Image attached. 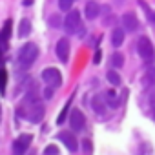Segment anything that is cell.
Wrapping results in <instances>:
<instances>
[{
	"label": "cell",
	"mask_w": 155,
	"mask_h": 155,
	"mask_svg": "<svg viewBox=\"0 0 155 155\" xmlns=\"http://www.w3.org/2000/svg\"><path fill=\"white\" fill-rule=\"evenodd\" d=\"M82 24H81V13L79 11H69L68 13V17L64 18V29H66V33L68 35H75L77 31H79V28H81Z\"/></svg>",
	"instance_id": "cell-4"
},
{
	"label": "cell",
	"mask_w": 155,
	"mask_h": 155,
	"mask_svg": "<svg viewBox=\"0 0 155 155\" xmlns=\"http://www.w3.org/2000/svg\"><path fill=\"white\" fill-rule=\"evenodd\" d=\"M106 79H108V82H110L111 86H119V84H120V75H119L117 71H113V69H110V71L106 73Z\"/></svg>",
	"instance_id": "cell-19"
},
{
	"label": "cell",
	"mask_w": 155,
	"mask_h": 155,
	"mask_svg": "<svg viewBox=\"0 0 155 155\" xmlns=\"http://www.w3.org/2000/svg\"><path fill=\"white\" fill-rule=\"evenodd\" d=\"M101 58H102V53H101V49H97L93 55V64H101Z\"/></svg>",
	"instance_id": "cell-29"
},
{
	"label": "cell",
	"mask_w": 155,
	"mask_h": 155,
	"mask_svg": "<svg viewBox=\"0 0 155 155\" xmlns=\"http://www.w3.org/2000/svg\"><path fill=\"white\" fill-rule=\"evenodd\" d=\"M31 140H33V135L31 133H24V135H18L15 140H13V153H24L28 148H29V144H31Z\"/></svg>",
	"instance_id": "cell-7"
},
{
	"label": "cell",
	"mask_w": 155,
	"mask_h": 155,
	"mask_svg": "<svg viewBox=\"0 0 155 155\" xmlns=\"http://www.w3.org/2000/svg\"><path fill=\"white\" fill-rule=\"evenodd\" d=\"M20 115H24L29 122L37 124V122H40V120L44 119V115H46V108H44V104H42L40 101H37V102H29V104H22V108H20Z\"/></svg>",
	"instance_id": "cell-1"
},
{
	"label": "cell",
	"mask_w": 155,
	"mask_h": 155,
	"mask_svg": "<svg viewBox=\"0 0 155 155\" xmlns=\"http://www.w3.org/2000/svg\"><path fill=\"white\" fill-rule=\"evenodd\" d=\"M137 53H139V57H140L142 60H148V62L153 60L155 49H153V44H151V40H150L148 37H140V38L137 40Z\"/></svg>",
	"instance_id": "cell-3"
},
{
	"label": "cell",
	"mask_w": 155,
	"mask_h": 155,
	"mask_svg": "<svg viewBox=\"0 0 155 155\" xmlns=\"http://www.w3.org/2000/svg\"><path fill=\"white\" fill-rule=\"evenodd\" d=\"M124 38H126V29L124 28H113V31H111V44H113V48H120L124 44Z\"/></svg>",
	"instance_id": "cell-13"
},
{
	"label": "cell",
	"mask_w": 155,
	"mask_h": 155,
	"mask_svg": "<svg viewBox=\"0 0 155 155\" xmlns=\"http://www.w3.org/2000/svg\"><path fill=\"white\" fill-rule=\"evenodd\" d=\"M120 20H122V28H124L126 31H130V33H133V31H137V29L140 28V24H139V20H137L135 13H131V11L124 13Z\"/></svg>",
	"instance_id": "cell-9"
},
{
	"label": "cell",
	"mask_w": 155,
	"mask_h": 155,
	"mask_svg": "<svg viewBox=\"0 0 155 155\" xmlns=\"http://www.w3.org/2000/svg\"><path fill=\"white\" fill-rule=\"evenodd\" d=\"M6 82H8V73L6 69L0 68V93H6Z\"/></svg>",
	"instance_id": "cell-21"
},
{
	"label": "cell",
	"mask_w": 155,
	"mask_h": 155,
	"mask_svg": "<svg viewBox=\"0 0 155 155\" xmlns=\"http://www.w3.org/2000/svg\"><path fill=\"white\" fill-rule=\"evenodd\" d=\"M29 33H31V22H29V18H22L20 24H18V37L24 38V37H28Z\"/></svg>",
	"instance_id": "cell-16"
},
{
	"label": "cell",
	"mask_w": 155,
	"mask_h": 155,
	"mask_svg": "<svg viewBox=\"0 0 155 155\" xmlns=\"http://www.w3.org/2000/svg\"><path fill=\"white\" fill-rule=\"evenodd\" d=\"M104 95H106L108 106H111V108H119V99H117V93H115L113 90H108Z\"/></svg>",
	"instance_id": "cell-18"
},
{
	"label": "cell",
	"mask_w": 155,
	"mask_h": 155,
	"mask_svg": "<svg viewBox=\"0 0 155 155\" xmlns=\"http://www.w3.org/2000/svg\"><path fill=\"white\" fill-rule=\"evenodd\" d=\"M142 84L148 86V88L155 86V68H148V69H146V73H144V77H142Z\"/></svg>",
	"instance_id": "cell-15"
},
{
	"label": "cell",
	"mask_w": 155,
	"mask_h": 155,
	"mask_svg": "<svg viewBox=\"0 0 155 155\" xmlns=\"http://www.w3.org/2000/svg\"><path fill=\"white\" fill-rule=\"evenodd\" d=\"M73 2H75V0H58V8H60V11H69L71 6H73Z\"/></svg>",
	"instance_id": "cell-23"
},
{
	"label": "cell",
	"mask_w": 155,
	"mask_h": 155,
	"mask_svg": "<svg viewBox=\"0 0 155 155\" xmlns=\"http://www.w3.org/2000/svg\"><path fill=\"white\" fill-rule=\"evenodd\" d=\"M40 77H42V81H44L48 86L58 88V86L62 84V75H60V71H58L57 68H46Z\"/></svg>",
	"instance_id": "cell-5"
},
{
	"label": "cell",
	"mask_w": 155,
	"mask_h": 155,
	"mask_svg": "<svg viewBox=\"0 0 155 155\" xmlns=\"http://www.w3.org/2000/svg\"><path fill=\"white\" fill-rule=\"evenodd\" d=\"M139 4L142 6V9H144V13H146V17H148V20H150V22H151V24L155 26V11H151L150 8H146V4H144V2H139Z\"/></svg>",
	"instance_id": "cell-22"
},
{
	"label": "cell",
	"mask_w": 155,
	"mask_h": 155,
	"mask_svg": "<svg viewBox=\"0 0 155 155\" xmlns=\"http://www.w3.org/2000/svg\"><path fill=\"white\" fill-rule=\"evenodd\" d=\"M69 126L73 131H82L84 126H86V117L81 110H73L69 113Z\"/></svg>",
	"instance_id": "cell-6"
},
{
	"label": "cell",
	"mask_w": 155,
	"mask_h": 155,
	"mask_svg": "<svg viewBox=\"0 0 155 155\" xmlns=\"http://www.w3.org/2000/svg\"><path fill=\"white\" fill-rule=\"evenodd\" d=\"M49 26L58 28V26H60V17H58V15H51V17H49Z\"/></svg>",
	"instance_id": "cell-25"
},
{
	"label": "cell",
	"mask_w": 155,
	"mask_h": 155,
	"mask_svg": "<svg viewBox=\"0 0 155 155\" xmlns=\"http://www.w3.org/2000/svg\"><path fill=\"white\" fill-rule=\"evenodd\" d=\"M71 101H73V97L64 104V108H62V111H60V115H58V119H57V124H64V122H66V117H68V110H69V106H71Z\"/></svg>",
	"instance_id": "cell-20"
},
{
	"label": "cell",
	"mask_w": 155,
	"mask_h": 155,
	"mask_svg": "<svg viewBox=\"0 0 155 155\" xmlns=\"http://www.w3.org/2000/svg\"><path fill=\"white\" fill-rule=\"evenodd\" d=\"M106 106H108V101H106V95L99 93L91 99V108L97 115H104L106 113Z\"/></svg>",
	"instance_id": "cell-11"
},
{
	"label": "cell",
	"mask_w": 155,
	"mask_h": 155,
	"mask_svg": "<svg viewBox=\"0 0 155 155\" xmlns=\"http://www.w3.org/2000/svg\"><path fill=\"white\" fill-rule=\"evenodd\" d=\"M58 139L64 142V146L69 150V151H77L79 150V142H77V139H75V135L73 133H69V131H60L58 133Z\"/></svg>",
	"instance_id": "cell-10"
},
{
	"label": "cell",
	"mask_w": 155,
	"mask_h": 155,
	"mask_svg": "<svg viewBox=\"0 0 155 155\" xmlns=\"http://www.w3.org/2000/svg\"><path fill=\"white\" fill-rule=\"evenodd\" d=\"M53 95H55V86H48V88L44 90V93H42V97H44L46 101L53 99Z\"/></svg>",
	"instance_id": "cell-24"
},
{
	"label": "cell",
	"mask_w": 155,
	"mask_h": 155,
	"mask_svg": "<svg viewBox=\"0 0 155 155\" xmlns=\"http://www.w3.org/2000/svg\"><path fill=\"white\" fill-rule=\"evenodd\" d=\"M148 102H150L151 110H155V90H153V91H150V95H148Z\"/></svg>",
	"instance_id": "cell-28"
},
{
	"label": "cell",
	"mask_w": 155,
	"mask_h": 155,
	"mask_svg": "<svg viewBox=\"0 0 155 155\" xmlns=\"http://www.w3.org/2000/svg\"><path fill=\"white\" fill-rule=\"evenodd\" d=\"M37 57H38V48H37V44H33V42L24 44V46L20 48V51H18V62H20L22 68L33 66V62L37 60Z\"/></svg>",
	"instance_id": "cell-2"
},
{
	"label": "cell",
	"mask_w": 155,
	"mask_h": 155,
	"mask_svg": "<svg viewBox=\"0 0 155 155\" xmlns=\"http://www.w3.org/2000/svg\"><path fill=\"white\" fill-rule=\"evenodd\" d=\"M55 53H57L60 62H68V58H69V40L66 37L58 38V42L55 46Z\"/></svg>",
	"instance_id": "cell-8"
},
{
	"label": "cell",
	"mask_w": 155,
	"mask_h": 155,
	"mask_svg": "<svg viewBox=\"0 0 155 155\" xmlns=\"http://www.w3.org/2000/svg\"><path fill=\"white\" fill-rule=\"evenodd\" d=\"M9 33H11V20H8L2 28V31H0V51H4V46L9 38Z\"/></svg>",
	"instance_id": "cell-14"
},
{
	"label": "cell",
	"mask_w": 155,
	"mask_h": 155,
	"mask_svg": "<svg viewBox=\"0 0 155 155\" xmlns=\"http://www.w3.org/2000/svg\"><path fill=\"white\" fill-rule=\"evenodd\" d=\"M101 6L97 4V2H93V0H90V2L86 4V8H84V15H86V18L88 20H95L99 15H101Z\"/></svg>",
	"instance_id": "cell-12"
},
{
	"label": "cell",
	"mask_w": 155,
	"mask_h": 155,
	"mask_svg": "<svg viewBox=\"0 0 155 155\" xmlns=\"http://www.w3.org/2000/svg\"><path fill=\"white\" fill-rule=\"evenodd\" d=\"M22 4H24V6H31V4H33V0H24Z\"/></svg>",
	"instance_id": "cell-30"
},
{
	"label": "cell",
	"mask_w": 155,
	"mask_h": 155,
	"mask_svg": "<svg viewBox=\"0 0 155 155\" xmlns=\"http://www.w3.org/2000/svg\"><path fill=\"white\" fill-rule=\"evenodd\" d=\"M153 119H155V110H153Z\"/></svg>",
	"instance_id": "cell-31"
},
{
	"label": "cell",
	"mask_w": 155,
	"mask_h": 155,
	"mask_svg": "<svg viewBox=\"0 0 155 155\" xmlns=\"http://www.w3.org/2000/svg\"><path fill=\"white\" fill-rule=\"evenodd\" d=\"M44 153H46V155H51V153H53V155H57V153H58V148H57L55 144H49V146H46Z\"/></svg>",
	"instance_id": "cell-27"
},
{
	"label": "cell",
	"mask_w": 155,
	"mask_h": 155,
	"mask_svg": "<svg viewBox=\"0 0 155 155\" xmlns=\"http://www.w3.org/2000/svg\"><path fill=\"white\" fill-rule=\"evenodd\" d=\"M82 148H84V153H91V151H93V146H91L90 139H84V140H82Z\"/></svg>",
	"instance_id": "cell-26"
},
{
	"label": "cell",
	"mask_w": 155,
	"mask_h": 155,
	"mask_svg": "<svg viewBox=\"0 0 155 155\" xmlns=\"http://www.w3.org/2000/svg\"><path fill=\"white\" fill-rule=\"evenodd\" d=\"M110 62H111L113 68H122V64H124V55L119 53V51H115V53L110 57Z\"/></svg>",
	"instance_id": "cell-17"
}]
</instances>
